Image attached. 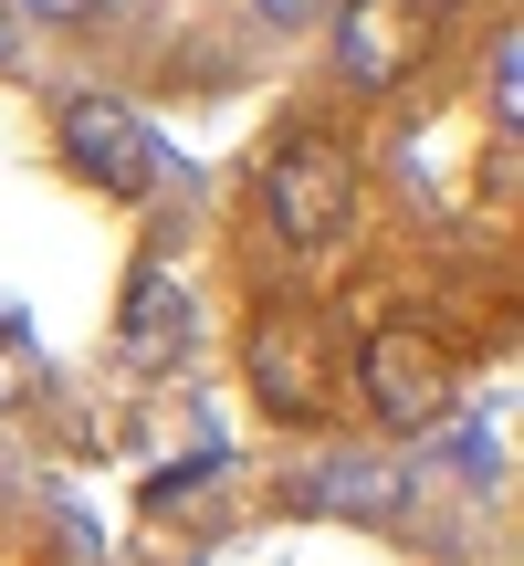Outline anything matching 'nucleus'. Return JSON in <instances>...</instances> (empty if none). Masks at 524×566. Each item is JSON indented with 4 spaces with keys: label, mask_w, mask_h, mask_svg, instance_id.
<instances>
[{
    "label": "nucleus",
    "mask_w": 524,
    "mask_h": 566,
    "mask_svg": "<svg viewBox=\"0 0 524 566\" xmlns=\"http://www.w3.org/2000/svg\"><path fill=\"white\" fill-rule=\"evenodd\" d=\"M357 221V147L346 137H283L262 158V231L283 252H325Z\"/></svg>",
    "instance_id": "obj_1"
},
{
    "label": "nucleus",
    "mask_w": 524,
    "mask_h": 566,
    "mask_svg": "<svg viewBox=\"0 0 524 566\" xmlns=\"http://www.w3.org/2000/svg\"><path fill=\"white\" fill-rule=\"evenodd\" d=\"M357 388H367V409H378L388 430H430L462 399V367H451V346L430 336V325H378V336L357 346Z\"/></svg>",
    "instance_id": "obj_2"
},
{
    "label": "nucleus",
    "mask_w": 524,
    "mask_h": 566,
    "mask_svg": "<svg viewBox=\"0 0 524 566\" xmlns=\"http://www.w3.org/2000/svg\"><path fill=\"white\" fill-rule=\"evenodd\" d=\"M53 137H63V168H74L84 189H105V200H137V189L158 179V137H147V116L116 105V95H63Z\"/></svg>",
    "instance_id": "obj_3"
},
{
    "label": "nucleus",
    "mask_w": 524,
    "mask_h": 566,
    "mask_svg": "<svg viewBox=\"0 0 524 566\" xmlns=\"http://www.w3.org/2000/svg\"><path fill=\"white\" fill-rule=\"evenodd\" d=\"M242 367H252V399L273 409V420H325V409H336V357H325L315 315H262Z\"/></svg>",
    "instance_id": "obj_4"
},
{
    "label": "nucleus",
    "mask_w": 524,
    "mask_h": 566,
    "mask_svg": "<svg viewBox=\"0 0 524 566\" xmlns=\"http://www.w3.org/2000/svg\"><path fill=\"white\" fill-rule=\"evenodd\" d=\"M325 21H336V74L367 84V95H388V84L430 53V11L420 0H336Z\"/></svg>",
    "instance_id": "obj_5"
},
{
    "label": "nucleus",
    "mask_w": 524,
    "mask_h": 566,
    "mask_svg": "<svg viewBox=\"0 0 524 566\" xmlns=\"http://www.w3.org/2000/svg\"><path fill=\"white\" fill-rule=\"evenodd\" d=\"M116 357L147 367V378L189 357V283L168 273V263H137V273H126V294H116Z\"/></svg>",
    "instance_id": "obj_6"
},
{
    "label": "nucleus",
    "mask_w": 524,
    "mask_h": 566,
    "mask_svg": "<svg viewBox=\"0 0 524 566\" xmlns=\"http://www.w3.org/2000/svg\"><path fill=\"white\" fill-rule=\"evenodd\" d=\"M315 504H346V514H388V504H399V483H388L378 462H367V472H315Z\"/></svg>",
    "instance_id": "obj_7"
},
{
    "label": "nucleus",
    "mask_w": 524,
    "mask_h": 566,
    "mask_svg": "<svg viewBox=\"0 0 524 566\" xmlns=\"http://www.w3.org/2000/svg\"><path fill=\"white\" fill-rule=\"evenodd\" d=\"M116 0H32V21H53V32H84V21H105Z\"/></svg>",
    "instance_id": "obj_8"
},
{
    "label": "nucleus",
    "mask_w": 524,
    "mask_h": 566,
    "mask_svg": "<svg viewBox=\"0 0 524 566\" xmlns=\"http://www.w3.org/2000/svg\"><path fill=\"white\" fill-rule=\"evenodd\" d=\"M336 0H252V21H273V32H294V21H325Z\"/></svg>",
    "instance_id": "obj_9"
},
{
    "label": "nucleus",
    "mask_w": 524,
    "mask_h": 566,
    "mask_svg": "<svg viewBox=\"0 0 524 566\" xmlns=\"http://www.w3.org/2000/svg\"><path fill=\"white\" fill-rule=\"evenodd\" d=\"M11 53H21V11L0 0V63H11Z\"/></svg>",
    "instance_id": "obj_10"
},
{
    "label": "nucleus",
    "mask_w": 524,
    "mask_h": 566,
    "mask_svg": "<svg viewBox=\"0 0 524 566\" xmlns=\"http://www.w3.org/2000/svg\"><path fill=\"white\" fill-rule=\"evenodd\" d=\"M420 11H430V0H420Z\"/></svg>",
    "instance_id": "obj_11"
}]
</instances>
